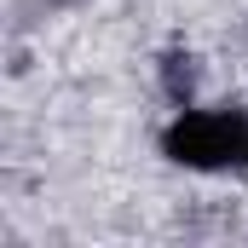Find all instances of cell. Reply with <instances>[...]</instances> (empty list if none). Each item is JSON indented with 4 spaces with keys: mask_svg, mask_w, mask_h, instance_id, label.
Masks as SVG:
<instances>
[{
    "mask_svg": "<svg viewBox=\"0 0 248 248\" xmlns=\"http://www.w3.org/2000/svg\"><path fill=\"white\" fill-rule=\"evenodd\" d=\"M156 150L179 173H231L248 150V110L237 104H185L156 133Z\"/></svg>",
    "mask_w": 248,
    "mask_h": 248,
    "instance_id": "6da1fadb",
    "label": "cell"
},
{
    "mask_svg": "<svg viewBox=\"0 0 248 248\" xmlns=\"http://www.w3.org/2000/svg\"><path fill=\"white\" fill-rule=\"evenodd\" d=\"M156 93L168 98V110L202 104V58L190 46H162L156 52Z\"/></svg>",
    "mask_w": 248,
    "mask_h": 248,
    "instance_id": "7a4b0ae2",
    "label": "cell"
},
{
    "mask_svg": "<svg viewBox=\"0 0 248 248\" xmlns=\"http://www.w3.org/2000/svg\"><path fill=\"white\" fill-rule=\"evenodd\" d=\"M243 173H248V150H243Z\"/></svg>",
    "mask_w": 248,
    "mask_h": 248,
    "instance_id": "3957f363",
    "label": "cell"
}]
</instances>
